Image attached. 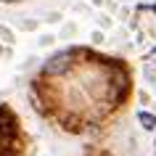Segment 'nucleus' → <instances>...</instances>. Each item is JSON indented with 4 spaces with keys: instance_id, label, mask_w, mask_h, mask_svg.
<instances>
[{
    "instance_id": "nucleus-1",
    "label": "nucleus",
    "mask_w": 156,
    "mask_h": 156,
    "mask_svg": "<svg viewBox=\"0 0 156 156\" xmlns=\"http://www.w3.org/2000/svg\"><path fill=\"white\" fill-rule=\"evenodd\" d=\"M138 122L143 124L146 130H151V127L156 124V116H154V114H148V111H140V114H138Z\"/></svg>"
}]
</instances>
